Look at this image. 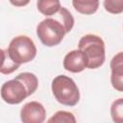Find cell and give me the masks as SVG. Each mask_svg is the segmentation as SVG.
I'll use <instances>...</instances> for the list:
<instances>
[{
	"label": "cell",
	"instance_id": "obj_3",
	"mask_svg": "<svg viewBox=\"0 0 123 123\" xmlns=\"http://www.w3.org/2000/svg\"><path fill=\"white\" fill-rule=\"evenodd\" d=\"M78 49L82 50L87 61V68L95 69L100 67L106 59L105 42L96 35H86L81 37Z\"/></svg>",
	"mask_w": 123,
	"mask_h": 123
},
{
	"label": "cell",
	"instance_id": "obj_14",
	"mask_svg": "<svg viewBox=\"0 0 123 123\" xmlns=\"http://www.w3.org/2000/svg\"><path fill=\"white\" fill-rule=\"evenodd\" d=\"M105 10L112 14L123 12V0H104Z\"/></svg>",
	"mask_w": 123,
	"mask_h": 123
},
{
	"label": "cell",
	"instance_id": "obj_5",
	"mask_svg": "<svg viewBox=\"0 0 123 123\" xmlns=\"http://www.w3.org/2000/svg\"><path fill=\"white\" fill-rule=\"evenodd\" d=\"M7 51L10 58L17 64L27 63L34 60L37 55V47L33 39L23 35L13 37Z\"/></svg>",
	"mask_w": 123,
	"mask_h": 123
},
{
	"label": "cell",
	"instance_id": "obj_1",
	"mask_svg": "<svg viewBox=\"0 0 123 123\" xmlns=\"http://www.w3.org/2000/svg\"><path fill=\"white\" fill-rule=\"evenodd\" d=\"M74 26V18L71 12L64 7L45 19L37 26V35L41 43L47 47H53L62 42L65 34L69 33Z\"/></svg>",
	"mask_w": 123,
	"mask_h": 123
},
{
	"label": "cell",
	"instance_id": "obj_2",
	"mask_svg": "<svg viewBox=\"0 0 123 123\" xmlns=\"http://www.w3.org/2000/svg\"><path fill=\"white\" fill-rule=\"evenodd\" d=\"M37 77L31 72H23L2 85L1 97L4 102L16 105L32 95L37 90Z\"/></svg>",
	"mask_w": 123,
	"mask_h": 123
},
{
	"label": "cell",
	"instance_id": "obj_6",
	"mask_svg": "<svg viewBox=\"0 0 123 123\" xmlns=\"http://www.w3.org/2000/svg\"><path fill=\"white\" fill-rule=\"evenodd\" d=\"M45 116V108L37 101L26 103L20 111V118L23 123H42Z\"/></svg>",
	"mask_w": 123,
	"mask_h": 123
},
{
	"label": "cell",
	"instance_id": "obj_12",
	"mask_svg": "<svg viewBox=\"0 0 123 123\" xmlns=\"http://www.w3.org/2000/svg\"><path fill=\"white\" fill-rule=\"evenodd\" d=\"M111 116L113 122L123 123V98L116 99L111 106Z\"/></svg>",
	"mask_w": 123,
	"mask_h": 123
},
{
	"label": "cell",
	"instance_id": "obj_11",
	"mask_svg": "<svg viewBox=\"0 0 123 123\" xmlns=\"http://www.w3.org/2000/svg\"><path fill=\"white\" fill-rule=\"evenodd\" d=\"M20 66V64L15 63L9 56L7 49H2V65L0 68V71L2 74H11L13 71H15L16 69H18V67Z\"/></svg>",
	"mask_w": 123,
	"mask_h": 123
},
{
	"label": "cell",
	"instance_id": "obj_8",
	"mask_svg": "<svg viewBox=\"0 0 123 123\" xmlns=\"http://www.w3.org/2000/svg\"><path fill=\"white\" fill-rule=\"evenodd\" d=\"M111 83L114 89L123 92V52L117 53L111 61Z\"/></svg>",
	"mask_w": 123,
	"mask_h": 123
},
{
	"label": "cell",
	"instance_id": "obj_13",
	"mask_svg": "<svg viewBox=\"0 0 123 123\" xmlns=\"http://www.w3.org/2000/svg\"><path fill=\"white\" fill-rule=\"evenodd\" d=\"M48 122L49 123H61V122H64V123H75L76 122V118L73 115V113L70 112V111H59L52 117H50L48 119Z\"/></svg>",
	"mask_w": 123,
	"mask_h": 123
},
{
	"label": "cell",
	"instance_id": "obj_7",
	"mask_svg": "<svg viewBox=\"0 0 123 123\" xmlns=\"http://www.w3.org/2000/svg\"><path fill=\"white\" fill-rule=\"evenodd\" d=\"M87 65L86 58L84 52L80 49L72 50L67 53L63 59V67L65 70L72 73H79L85 70Z\"/></svg>",
	"mask_w": 123,
	"mask_h": 123
},
{
	"label": "cell",
	"instance_id": "obj_15",
	"mask_svg": "<svg viewBox=\"0 0 123 123\" xmlns=\"http://www.w3.org/2000/svg\"><path fill=\"white\" fill-rule=\"evenodd\" d=\"M11 2L12 5L15 6V7H24L27 6L31 0H9Z\"/></svg>",
	"mask_w": 123,
	"mask_h": 123
},
{
	"label": "cell",
	"instance_id": "obj_4",
	"mask_svg": "<svg viewBox=\"0 0 123 123\" xmlns=\"http://www.w3.org/2000/svg\"><path fill=\"white\" fill-rule=\"evenodd\" d=\"M51 88L54 97L62 105L73 107L80 100V91L76 83L66 75L55 77L52 81Z\"/></svg>",
	"mask_w": 123,
	"mask_h": 123
},
{
	"label": "cell",
	"instance_id": "obj_9",
	"mask_svg": "<svg viewBox=\"0 0 123 123\" xmlns=\"http://www.w3.org/2000/svg\"><path fill=\"white\" fill-rule=\"evenodd\" d=\"M74 9L82 14H92L99 8V0H72Z\"/></svg>",
	"mask_w": 123,
	"mask_h": 123
},
{
	"label": "cell",
	"instance_id": "obj_10",
	"mask_svg": "<svg viewBox=\"0 0 123 123\" xmlns=\"http://www.w3.org/2000/svg\"><path fill=\"white\" fill-rule=\"evenodd\" d=\"M37 8L43 15L52 16L56 14L62 7L60 0H37Z\"/></svg>",
	"mask_w": 123,
	"mask_h": 123
}]
</instances>
